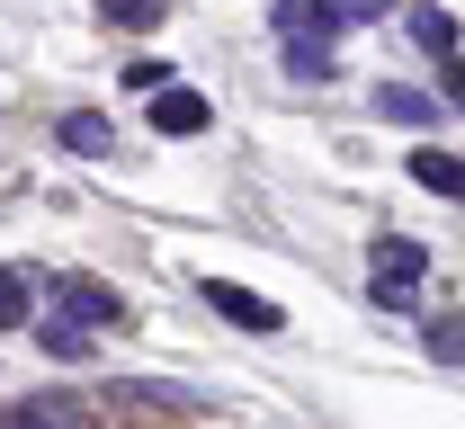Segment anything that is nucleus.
I'll return each instance as SVG.
<instances>
[{"mask_svg": "<svg viewBox=\"0 0 465 429\" xmlns=\"http://www.w3.org/2000/svg\"><path fill=\"white\" fill-rule=\"evenodd\" d=\"M367 268H376V278H367V296H376L385 313H411V305H420V268H430V250L411 242V233H385Z\"/></svg>", "mask_w": 465, "mask_h": 429, "instance_id": "f257e3e1", "label": "nucleus"}, {"mask_svg": "<svg viewBox=\"0 0 465 429\" xmlns=\"http://www.w3.org/2000/svg\"><path fill=\"white\" fill-rule=\"evenodd\" d=\"M108 322H116V296H108V287H90V278H54V331L90 340V331H108Z\"/></svg>", "mask_w": 465, "mask_h": 429, "instance_id": "f03ea898", "label": "nucleus"}, {"mask_svg": "<svg viewBox=\"0 0 465 429\" xmlns=\"http://www.w3.org/2000/svg\"><path fill=\"white\" fill-rule=\"evenodd\" d=\"M206 305L224 313V322H242V331H278V305H269V296H242L224 278H206Z\"/></svg>", "mask_w": 465, "mask_h": 429, "instance_id": "7ed1b4c3", "label": "nucleus"}, {"mask_svg": "<svg viewBox=\"0 0 465 429\" xmlns=\"http://www.w3.org/2000/svg\"><path fill=\"white\" fill-rule=\"evenodd\" d=\"M411 180L430 188V197H465V161L439 152V143H420V152H411Z\"/></svg>", "mask_w": 465, "mask_h": 429, "instance_id": "20e7f679", "label": "nucleus"}, {"mask_svg": "<svg viewBox=\"0 0 465 429\" xmlns=\"http://www.w3.org/2000/svg\"><path fill=\"white\" fill-rule=\"evenodd\" d=\"M206 117H215V108H206L197 90H162V99H153V125H162V134H206Z\"/></svg>", "mask_w": 465, "mask_h": 429, "instance_id": "39448f33", "label": "nucleus"}, {"mask_svg": "<svg viewBox=\"0 0 465 429\" xmlns=\"http://www.w3.org/2000/svg\"><path fill=\"white\" fill-rule=\"evenodd\" d=\"M411 45L439 54V63H457V18H448V9H411Z\"/></svg>", "mask_w": 465, "mask_h": 429, "instance_id": "423d86ee", "label": "nucleus"}, {"mask_svg": "<svg viewBox=\"0 0 465 429\" xmlns=\"http://www.w3.org/2000/svg\"><path fill=\"white\" fill-rule=\"evenodd\" d=\"M376 117H394V125H430L439 108H430L420 90H403V81H385V90H376Z\"/></svg>", "mask_w": 465, "mask_h": 429, "instance_id": "0eeeda50", "label": "nucleus"}, {"mask_svg": "<svg viewBox=\"0 0 465 429\" xmlns=\"http://www.w3.org/2000/svg\"><path fill=\"white\" fill-rule=\"evenodd\" d=\"M287 81H331V45L322 36H287Z\"/></svg>", "mask_w": 465, "mask_h": 429, "instance_id": "6e6552de", "label": "nucleus"}, {"mask_svg": "<svg viewBox=\"0 0 465 429\" xmlns=\"http://www.w3.org/2000/svg\"><path fill=\"white\" fill-rule=\"evenodd\" d=\"M63 143H72V152H108L116 134H108V117H99V108H72V117H63Z\"/></svg>", "mask_w": 465, "mask_h": 429, "instance_id": "1a4fd4ad", "label": "nucleus"}, {"mask_svg": "<svg viewBox=\"0 0 465 429\" xmlns=\"http://www.w3.org/2000/svg\"><path fill=\"white\" fill-rule=\"evenodd\" d=\"M18 322H27V278L0 268V331H18Z\"/></svg>", "mask_w": 465, "mask_h": 429, "instance_id": "9d476101", "label": "nucleus"}, {"mask_svg": "<svg viewBox=\"0 0 465 429\" xmlns=\"http://www.w3.org/2000/svg\"><path fill=\"white\" fill-rule=\"evenodd\" d=\"M430 358H448V367H465V322H430Z\"/></svg>", "mask_w": 465, "mask_h": 429, "instance_id": "9b49d317", "label": "nucleus"}, {"mask_svg": "<svg viewBox=\"0 0 465 429\" xmlns=\"http://www.w3.org/2000/svg\"><path fill=\"white\" fill-rule=\"evenodd\" d=\"M63 403H18V412H0V429H54Z\"/></svg>", "mask_w": 465, "mask_h": 429, "instance_id": "f8f14e48", "label": "nucleus"}, {"mask_svg": "<svg viewBox=\"0 0 465 429\" xmlns=\"http://www.w3.org/2000/svg\"><path fill=\"white\" fill-rule=\"evenodd\" d=\"M125 81H134V90H153V99H162V90H171V63H162V54H143V63H125Z\"/></svg>", "mask_w": 465, "mask_h": 429, "instance_id": "ddd939ff", "label": "nucleus"}, {"mask_svg": "<svg viewBox=\"0 0 465 429\" xmlns=\"http://www.w3.org/2000/svg\"><path fill=\"white\" fill-rule=\"evenodd\" d=\"M439 90H448V99L465 108V54H457V63H439Z\"/></svg>", "mask_w": 465, "mask_h": 429, "instance_id": "4468645a", "label": "nucleus"}, {"mask_svg": "<svg viewBox=\"0 0 465 429\" xmlns=\"http://www.w3.org/2000/svg\"><path fill=\"white\" fill-rule=\"evenodd\" d=\"M54 429H90V421H81V412H72V403H63V421H54Z\"/></svg>", "mask_w": 465, "mask_h": 429, "instance_id": "2eb2a0df", "label": "nucleus"}]
</instances>
